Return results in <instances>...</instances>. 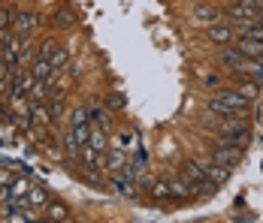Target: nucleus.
I'll return each instance as SVG.
<instances>
[{
    "label": "nucleus",
    "mask_w": 263,
    "mask_h": 223,
    "mask_svg": "<svg viewBox=\"0 0 263 223\" xmlns=\"http://www.w3.org/2000/svg\"><path fill=\"white\" fill-rule=\"evenodd\" d=\"M251 139V127L248 121H242V115H230L221 118V133H218V145H248Z\"/></svg>",
    "instance_id": "1"
},
{
    "label": "nucleus",
    "mask_w": 263,
    "mask_h": 223,
    "mask_svg": "<svg viewBox=\"0 0 263 223\" xmlns=\"http://www.w3.org/2000/svg\"><path fill=\"white\" fill-rule=\"evenodd\" d=\"M179 175L182 178H187L194 187H203V190H218V184L209 178V172H206V163H197V160H184L182 169H179Z\"/></svg>",
    "instance_id": "2"
},
{
    "label": "nucleus",
    "mask_w": 263,
    "mask_h": 223,
    "mask_svg": "<svg viewBox=\"0 0 263 223\" xmlns=\"http://www.w3.org/2000/svg\"><path fill=\"white\" fill-rule=\"evenodd\" d=\"M221 9H224V22L233 25V27H245V25H254L257 22V9H251L248 3H227Z\"/></svg>",
    "instance_id": "3"
},
{
    "label": "nucleus",
    "mask_w": 263,
    "mask_h": 223,
    "mask_svg": "<svg viewBox=\"0 0 263 223\" xmlns=\"http://www.w3.org/2000/svg\"><path fill=\"white\" fill-rule=\"evenodd\" d=\"M191 22L200 27L218 25V22H224V9L215 6V3H194L191 6Z\"/></svg>",
    "instance_id": "4"
},
{
    "label": "nucleus",
    "mask_w": 263,
    "mask_h": 223,
    "mask_svg": "<svg viewBox=\"0 0 263 223\" xmlns=\"http://www.w3.org/2000/svg\"><path fill=\"white\" fill-rule=\"evenodd\" d=\"M218 64H221V67H227L230 73L242 75V73H245L248 57L236 49V43H230V46H221V49H218Z\"/></svg>",
    "instance_id": "5"
},
{
    "label": "nucleus",
    "mask_w": 263,
    "mask_h": 223,
    "mask_svg": "<svg viewBox=\"0 0 263 223\" xmlns=\"http://www.w3.org/2000/svg\"><path fill=\"white\" fill-rule=\"evenodd\" d=\"M88 139H91V124L88 127H70V130L64 133V151H67L70 157H79V151L88 145Z\"/></svg>",
    "instance_id": "6"
},
{
    "label": "nucleus",
    "mask_w": 263,
    "mask_h": 223,
    "mask_svg": "<svg viewBox=\"0 0 263 223\" xmlns=\"http://www.w3.org/2000/svg\"><path fill=\"white\" fill-rule=\"evenodd\" d=\"M206 43H212L215 49H221V46H230V43H236V27L227 25V22L209 25V27H206Z\"/></svg>",
    "instance_id": "7"
},
{
    "label": "nucleus",
    "mask_w": 263,
    "mask_h": 223,
    "mask_svg": "<svg viewBox=\"0 0 263 223\" xmlns=\"http://www.w3.org/2000/svg\"><path fill=\"white\" fill-rule=\"evenodd\" d=\"M209 160H212V163H218V166L236 169L239 163H242V148H239V145H215Z\"/></svg>",
    "instance_id": "8"
},
{
    "label": "nucleus",
    "mask_w": 263,
    "mask_h": 223,
    "mask_svg": "<svg viewBox=\"0 0 263 223\" xmlns=\"http://www.w3.org/2000/svg\"><path fill=\"white\" fill-rule=\"evenodd\" d=\"M215 97L221 99V103H227V106H230L233 112H239V115H242V112L251 106V99L245 97V94H239V88H224V85H221Z\"/></svg>",
    "instance_id": "9"
},
{
    "label": "nucleus",
    "mask_w": 263,
    "mask_h": 223,
    "mask_svg": "<svg viewBox=\"0 0 263 223\" xmlns=\"http://www.w3.org/2000/svg\"><path fill=\"white\" fill-rule=\"evenodd\" d=\"M197 196V190H194V184L187 181V178H170V199H176V202H187V199Z\"/></svg>",
    "instance_id": "10"
},
{
    "label": "nucleus",
    "mask_w": 263,
    "mask_h": 223,
    "mask_svg": "<svg viewBox=\"0 0 263 223\" xmlns=\"http://www.w3.org/2000/svg\"><path fill=\"white\" fill-rule=\"evenodd\" d=\"M49 25H52L54 30H70V27L79 25V18H76V12H73L70 6H58L52 12V18H49Z\"/></svg>",
    "instance_id": "11"
},
{
    "label": "nucleus",
    "mask_w": 263,
    "mask_h": 223,
    "mask_svg": "<svg viewBox=\"0 0 263 223\" xmlns=\"http://www.w3.org/2000/svg\"><path fill=\"white\" fill-rule=\"evenodd\" d=\"M40 25H43V18H40L36 12H18V18H15V25H12V30L30 39V33H33V30H36Z\"/></svg>",
    "instance_id": "12"
},
{
    "label": "nucleus",
    "mask_w": 263,
    "mask_h": 223,
    "mask_svg": "<svg viewBox=\"0 0 263 223\" xmlns=\"http://www.w3.org/2000/svg\"><path fill=\"white\" fill-rule=\"evenodd\" d=\"M236 49L248 57V60H263V43L260 39H251V36H239Z\"/></svg>",
    "instance_id": "13"
},
{
    "label": "nucleus",
    "mask_w": 263,
    "mask_h": 223,
    "mask_svg": "<svg viewBox=\"0 0 263 223\" xmlns=\"http://www.w3.org/2000/svg\"><path fill=\"white\" fill-rule=\"evenodd\" d=\"M49 223H67L73 214H70V208L64 205V202H58V199H49V205H46V214H43Z\"/></svg>",
    "instance_id": "14"
},
{
    "label": "nucleus",
    "mask_w": 263,
    "mask_h": 223,
    "mask_svg": "<svg viewBox=\"0 0 263 223\" xmlns=\"http://www.w3.org/2000/svg\"><path fill=\"white\" fill-rule=\"evenodd\" d=\"M239 82H236V88H239V94H245V97L251 99V103H254V99H257V94H260V82H257V78H251V75H236Z\"/></svg>",
    "instance_id": "15"
},
{
    "label": "nucleus",
    "mask_w": 263,
    "mask_h": 223,
    "mask_svg": "<svg viewBox=\"0 0 263 223\" xmlns=\"http://www.w3.org/2000/svg\"><path fill=\"white\" fill-rule=\"evenodd\" d=\"M88 112H91V124L94 127H103V130H112V109H103V106H88Z\"/></svg>",
    "instance_id": "16"
},
{
    "label": "nucleus",
    "mask_w": 263,
    "mask_h": 223,
    "mask_svg": "<svg viewBox=\"0 0 263 223\" xmlns=\"http://www.w3.org/2000/svg\"><path fill=\"white\" fill-rule=\"evenodd\" d=\"M46 205H49V190L40 187V184H33L27 190V208H46Z\"/></svg>",
    "instance_id": "17"
},
{
    "label": "nucleus",
    "mask_w": 263,
    "mask_h": 223,
    "mask_svg": "<svg viewBox=\"0 0 263 223\" xmlns=\"http://www.w3.org/2000/svg\"><path fill=\"white\" fill-rule=\"evenodd\" d=\"M206 172H209V178L218 184V187H221V184H227V181H230L233 169H227V166H218V163H212V160H209V163H206Z\"/></svg>",
    "instance_id": "18"
},
{
    "label": "nucleus",
    "mask_w": 263,
    "mask_h": 223,
    "mask_svg": "<svg viewBox=\"0 0 263 223\" xmlns=\"http://www.w3.org/2000/svg\"><path fill=\"white\" fill-rule=\"evenodd\" d=\"M206 112H209V115H215V118H230V115H239V112H233L227 103H221L218 97H212L209 103H206Z\"/></svg>",
    "instance_id": "19"
},
{
    "label": "nucleus",
    "mask_w": 263,
    "mask_h": 223,
    "mask_svg": "<svg viewBox=\"0 0 263 223\" xmlns=\"http://www.w3.org/2000/svg\"><path fill=\"white\" fill-rule=\"evenodd\" d=\"M49 64H52L54 70H61V73H64V70H67V64H70V49H67V46H58V49L52 51V57H49Z\"/></svg>",
    "instance_id": "20"
},
{
    "label": "nucleus",
    "mask_w": 263,
    "mask_h": 223,
    "mask_svg": "<svg viewBox=\"0 0 263 223\" xmlns=\"http://www.w3.org/2000/svg\"><path fill=\"white\" fill-rule=\"evenodd\" d=\"M106 133H109V130L91 124V139H88V145H91V148H97V151H106V148H109V142H106Z\"/></svg>",
    "instance_id": "21"
},
{
    "label": "nucleus",
    "mask_w": 263,
    "mask_h": 223,
    "mask_svg": "<svg viewBox=\"0 0 263 223\" xmlns=\"http://www.w3.org/2000/svg\"><path fill=\"white\" fill-rule=\"evenodd\" d=\"M91 124V112H88V106H76L73 112H70V127H88Z\"/></svg>",
    "instance_id": "22"
},
{
    "label": "nucleus",
    "mask_w": 263,
    "mask_h": 223,
    "mask_svg": "<svg viewBox=\"0 0 263 223\" xmlns=\"http://www.w3.org/2000/svg\"><path fill=\"white\" fill-rule=\"evenodd\" d=\"M148 196L155 199V202H166L170 199V181H155L152 190H148Z\"/></svg>",
    "instance_id": "23"
},
{
    "label": "nucleus",
    "mask_w": 263,
    "mask_h": 223,
    "mask_svg": "<svg viewBox=\"0 0 263 223\" xmlns=\"http://www.w3.org/2000/svg\"><path fill=\"white\" fill-rule=\"evenodd\" d=\"M15 18H18V9H15V6H0V30L12 27Z\"/></svg>",
    "instance_id": "24"
},
{
    "label": "nucleus",
    "mask_w": 263,
    "mask_h": 223,
    "mask_svg": "<svg viewBox=\"0 0 263 223\" xmlns=\"http://www.w3.org/2000/svg\"><path fill=\"white\" fill-rule=\"evenodd\" d=\"M49 118H52V124H58L61 118H64V99L61 97H49Z\"/></svg>",
    "instance_id": "25"
},
{
    "label": "nucleus",
    "mask_w": 263,
    "mask_h": 223,
    "mask_svg": "<svg viewBox=\"0 0 263 223\" xmlns=\"http://www.w3.org/2000/svg\"><path fill=\"white\" fill-rule=\"evenodd\" d=\"M106 160H109V163H106L109 169H124V166H127V154H124V151H112V154L106 151Z\"/></svg>",
    "instance_id": "26"
},
{
    "label": "nucleus",
    "mask_w": 263,
    "mask_h": 223,
    "mask_svg": "<svg viewBox=\"0 0 263 223\" xmlns=\"http://www.w3.org/2000/svg\"><path fill=\"white\" fill-rule=\"evenodd\" d=\"M54 49H58V39H54V36H46V39L36 46V57H52Z\"/></svg>",
    "instance_id": "27"
},
{
    "label": "nucleus",
    "mask_w": 263,
    "mask_h": 223,
    "mask_svg": "<svg viewBox=\"0 0 263 223\" xmlns=\"http://www.w3.org/2000/svg\"><path fill=\"white\" fill-rule=\"evenodd\" d=\"M203 85H206V88H221V85H224V75L221 73H206L203 75Z\"/></svg>",
    "instance_id": "28"
},
{
    "label": "nucleus",
    "mask_w": 263,
    "mask_h": 223,
    "mask_svg": "<svg viewBox=\"0 0 263 223\" xmlns=\"http://www.w3.org/2000/svg\"><path fill=\"white\" fill-rule=\"evenodd\" d=\"M106 103H109V109H121V106H124V97H121L118 91H112V94L106 97Z\"/></svg>",
    "instance_id": "29"
},
{
    "label": "nucleus",
    "mask_w": 263,
    "mask_h": 223,
    "mask_svg": "<svg viewBox=\"0 0 263 223\" xmlns=\"http://www.w3.org/2000/svg\"><path fill=\"white\" fill-rule=\"evenodd\" d=\"M118 139H121V145H124V148H133V133H121Z\"/></svg>",
    "instance_id": "30"
},
{
    "label": "nucleus",
    "mask_w": 263,
    "mask_h": 223,
    "mask_svg": "<svg viewBox=\"0 0 263 223\" xmlns=\"http://www.w3.org/2000/svg\"><path fill=\"white\" fill-rule=\"evenodd\" d=\"M242 3H248V6H251V9H257V12L263 9V0H242Z\"/></svg>",
    "instance_id": "31"
},
{
    "label": "nucleus",
    "mask_w": 263,
    "mask_h": 223,
    "mask_svg": "<svg viewBox=\"0 0 263 223\" xmlns=\"http://www.w3.org/2000/svg\"><path fill=\"white\" fill-rule=\"evenodd\" d=\"M9 199V184H0V202H6Z\"/></svg>",
    "instance_id": "32"
},
{
    "label": "nucleus",
    "mask_w": 263,
    "mask_h": 223,
    "mask_svg": "<svg viewBox=\"0 0 263 223\" xmlns=\"http://www.w3.org/2000/svg\"><path fill=\"white\" fill-rule=\"evenodd\" d=\"M0 220H3V214H0Z\"/></svg>",
    "instance_id": "33"
},
{
    "label": "nucleus",
    "mask_w": 263,
    "mask_h": 223,
    "mask_svg": "<svg viewBox=\"0 0 263 223\" xmlns=\"http://www.w3.org/2000/svg\"><path fill=\"white\" fill-rule=\"evenodd\" d=\"M0 6H3V0H0Z\"/></svg>",
    "instance_id": "34"
}]
</instances>
